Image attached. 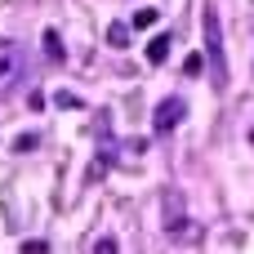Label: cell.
Listing matches in <instances>:
<instances>
[{
  "mask_svg": "<svg viewBox=\"0 0 254 254\" xmlns=\"http://www.w3.org/2000/svg\"><path fill=\"white\" fill-rule=\"evenodd\" d=\"M31 76V58L22 45H0V98H9Z\"/></svg>",
  "mask_w": 254,
  "mask_h": 254,
  "instance_id": "cell-1",
  "label": "cell"
},
{
  "mask_svg": "<svg viewBox=\"0 0 254 254\" xmlns=\"http://www.w3.org/2000/svg\"><path fill=\"white\" fill-rule=\"evenodd\" d=\"M183 121H188V103H183V98H161L156 112H152V129H156V134H170V129H179Z\"/></svg>",
  "mask_w": 254,
  "mask_h": 254,
  "instance_id": "cell-2",
  "label": "cell"
},
{
  "mask_svg": "<svg viewBox=\"0 0 254 254\" xmlns=\"http://www.w3.org/2000/svg\"><path fill=\"white\" fill-rule=\"evenodd\" d=\"M205 45H210L219 85H228V71H223V36H219V13H214V4H205Z\"/></svg>",
  "mask_w": 254,
  "mask_h": 254,
  "instance_id": "cell-3",
  "label": "cell"
},
{
  "mask_svg": "<svg viewBox=\"0 0 254 254\" xmlns=\"http://www.w3.org/2000/svg\"><path fill=\"white\" fill-rule=\"evenodd\" d=\"M107 45H112V49H125V45H129V27H125V22H112V27H107Z\"/></svg>",
  "mask_w": 254,
  "mask_h": 254,
  "instance_id": "cell-4",
  "label": "cell"
},
{
  "mask_svg": "<svg viewBox=\"0 0 254 254\" xmlns=\"http://www.w3.org/2000/svg\"><path fill=\"white\" fill-rule=\"evenodd\" d=\"M165 54H170V36H156L147 45V63H165Z\"/></svg>",
  "mask_w": 254,
  "mask_h": 254,
  "instance_id": "cell-5",
  "label": "cell"
},
{
  "mask_svg": "<svg viewBox=\"0 0 254 254\" xmlns=\"http://www.w3.org/2000/svg\"><path fill=\"white\" fill-rule=\"evenodd\" d=\"M156 18H161V13H156V9L147 4V9H138V13H134V27H138V31H147V27L156 22Z\"/></svg>",
  "mask_w": 254,
  "mask_h": 254,
  "instance_id": "cell-6",
  "label": "cell"
},
{
  "mask_svg": "<svg viewBox=\"0 0 254 254\" xmlns=\"http://www.w3.org/2000/svg\"><path fill=\"white\" fill-rule=\"evenodd\" d=\"M45 49H49L54 63H63V40H58V31H45Z\"/></svg>",
  "mask_w": 254,
  "mask_h": 254,
  "instance_id": "cell-7",
  "label": "cell"
},
{
  "mask_svg": "<svg viewBox=\"0 0 254 254\" xmlns=\"http://www.w3.org/2000/svg\"><path fill=\"white\" fill-rule=\"evenodd\" d=\"M54 103H58V107H63V112H76V107H80V103H85V98H80V94H71V89H63V94H58V98H54Z\"/></svg>",
  "mask_w": 254,
  "mask_h": 254,
  "instance_id": "cell-8",
  "label": "cell"
},
{
  "mask_svg": "<svg viewBox=\"0 0 254 254\" xmlns=\"http://www.w3.org/2000/svg\"><path fill=\"white\" fill-rule=\"evenodd\" d=\"M22 254H49V241L31 237V241H22Z\"/></svg>",
  "mask_w": 254,
  "mask_h": 254,
  "instance_id": "cell-9",
  "label": "cell"
},
{
  "mask_svg": "<svg viewBox=\"0 0 254 254\" xmlns=\"http://www.w3.org/2000/svg\"><path fill=\"white\" fill-rule=\"evenodd\" d=\"M94 254H121V246H116V237H98V246H94Z\"/></svg>",
  "mask_w": 254,
  "mask_h": 254,
  "instance_id": "cell-10",
  "label": "cell"
},
{
  "mask_svg": "<svg viewBox=\"0 0 254 254\" xmlns=\"http://www.w3.org/2000/svg\"><path fill=\"white\" fill-rule=\"evenodd\" d=\"M183 71H188V76H201V71H205V63H201V54H188V63H183Z\"/></svg>",
  "mask_w": 254,
  "mask_h": 254,
  "instance_id": "cell-11",
  "label": "cell"
},
{
  "mask_svg": "<svg viewBox=\"0 0 254 254\" xmlns=\"http://www.w3.org/2000/svg\"><path fill=\"white\" fill-rule=\"evenodd\" d=\"M36 143H40L36 134H18V143H13V152H36Z\"/></svg>",
  "mask_w": 254,
  "mask_h": 254,
  "instance_id": "cell-12",
  "label": "cell"
}]
</instances>
